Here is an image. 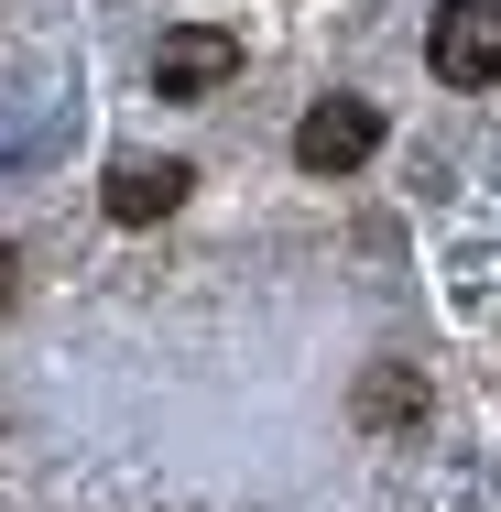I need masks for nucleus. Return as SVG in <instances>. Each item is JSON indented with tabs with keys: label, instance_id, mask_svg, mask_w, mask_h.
<instances>
[{
	"label": "nucleus",
	"instance_id": "obj_1",
	"mask_svg": "<svg viewBox=\"0 0 501 512\" xmlns=\"http://www.w3.org/2000/svg\"><path fill=\"white\" fill-rule=\"evenodd\" d=\"M425 66L447 88H501V0H447L425 33Z\"/></svg>",
	"mask_w": 501,
	"mask_h": 512
},
{
	"label": "nucleus",
	"instance_id": "obj_4",
	"mask_svg": "<svg viewBox=\"0 0 501 512\" xmlns=\"http://www.w3.org/2000/svg\"><path fill=\"white\" fill-rule=\"evenodd\" d=\"M186 186H197L186 164H142V153H131V164H109V218H120V229L175 218V207H186Z\"/></svg>",
	"mask_w": 501,
	"mask_h": 512
},
{
	"label": "nucleus",
	"instance_id": "obj_3",
	"mask_svg": "<svg viewBox=\"0 0 501 512\" xmlns=\"http://www.w3.org/2000/svg\"><path fill=\"white\" fill-rule=\"evenodd\" d=\"M218 77H240V33H218V22L153 33V88H164V99H207Z\"/></svg>",
	"mask_w": 501,
	"mask_h": 512
},
{
	"label": "nucleus",
	"instance_id": "obj_2",
	"mask_svg": "<svg viewBox=\"0 0 501 512\" xmlns=\"http://www.w3.org/2000/svg\"><path fill=\"white\" fill-rule=\"evenodd\" d=\"M371 153H382V109L371 99H316L295 120V164L305 175H360Z\"/></svg>",
	"mask_w": 501,
	"mask_h": 512
}]
</instances>
